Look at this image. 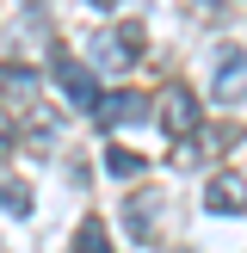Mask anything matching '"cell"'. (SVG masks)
I'll use <instances>...</instances> for the list:
<instances>
[{"instance_id": "cell-1", "label": "cell", "mask_w": 247, "mask_h": 253, "mask_svg": "<svg viewBox=\"0 0 247 253\" xmlns=\"http://www.w3.org/2000/svg\"><path fill=\"white\" fill-rule=\"evenodd\" d=\"M136 56H142V31H136V25H105V31H93V62L105 74H130Z\"/></svg>"}, {"instance_id": "cell-2", "label": "cell", "mask_w": 247, "mask_h": 253, "mask_svg": "<svg viewBox=\"0 0 247 253\" xmlns=\"http://www.w3.org/2000/svg\"><path fill=\"white\" fill-rule=\"evenodd\" d=\"M56 93L68 99L74 111H99V81H93V68L74 62L68 49H56Z\"/></svg>"}, {"instance_id": "cell-3", "label": "cell", "mask_w": 247, "mask_h": 253, "mask_svg": "<svg viewBox=\"0 0 247 253\" xmlns=\"http://www.w3.org/2000/svg\"><path fill=\"white\" fill-rule=\"evenodd\" d=\"M161 130H167L173 142H192L198 136V99L185 93V86H167V93H161Z\"/></svg>"}, {"instance_id": "cell-4", "label": "cell", "mask_w": 247, "mask_h": 253, "mask_svg": "<svg viewBox=\"0 0 247 253\" xmlns=\"http://www.w3.org/2000/svg\"><path fill=\"white\" fill-rule=\"evenodd\" d=\"M210 93H216L222 105H241V99H247V49H222V56H216Z\"/></svg>"}, {"instance_id": "cell-5", "label": "cell", "mask_w": 247, "mask_h": 253, "mask_svg": "<svg viewBox=\"0 0 247 253\" xmlns=\"http://www.w3.org/2000/svg\"><path fill=\"white\" fill-rule=\"evenodd\" d=\"M204 210H216V216L247 210V185L235 179V173H210V185H204Z\"/></svg>"}, {"instance_id": "cell-6", "label": "cell", "mask_w": 247, "mask_h": 253, "mask_svg": "<svg viewBox=\"0 0 247 253\" xmlns=\"http://www.w3.org/2000/svg\"><path fill=\"white\" fill-rule=\"evenodd\" d=\"M155 210H161V192H142V198H130V210H124V229H130V241H155Z\"/></svg>"}, {"instance_id": "cell-7", "label": "cell", "mask_w": 247, "mask_h": 253, "mask_svg": "<svg viewBox=\"0 0 247 253\" xmlns=\"http://www.w3.org/2000/svg\"><path fill=\"white\" fill-rule=\"evenodd\" d=\"M99 118H105V124H136V118H148V99H136V93H105V99H99Z\"/></svg>"}, {"instance_id": "cell-8", "label": "cell", "mask_w": 247, "mask_h": 253, "mask_svg": "<svg viewBox=\"0 0 247 253\" xmlns=\"http://www.w3.org/2000/svg\"><path fill=\"white\" fill-rule=\"evenodd\" d=\"M74 253H118L105 235V222H81V235H74Z\"/></svg>"}, {"instance_id": "cell-9", "label": "cell", "mask_w": 247, "mask_h": 253, "mask_svg": "<svg viewBox=\"0 0 247 253\" xmlns=\"http://www.w3.org/2000/svg\"><path fill=\"white\" fill-rule=\"evenodd\" d=\"M105 173H111V179H136V173H142V155H130V148H105Z\"/></svg>"}, {"instance_id": "cell-10", "label": "cell", "mask_w": 247, "mask_h": 253, "mask_svg": "<svg viewBox=\"0 0 247 253\" xmlns=\"http://www.w3.org/2000/svg\"><path fill=\"white\" fill-rule=\"evenodd\" d=\"M0 210H12V216H25V210H31V192H25V185H12L6 173H0Z\"/></svg>"}, {"instance_id": "cell-11", "label": "cell", "mask_w": 247, "mask_h": 253, "mask_svg": "<svg viewBox=\"0 0 247 253\" xmlns=\"http://www.w3.org/2000/svg\"><path fill=\"white\" fill-rule=\"evenodd\" d=\"M0 86H6L12 99H19V93L31 99V93H37V74H31V68H6V74H0Z\"/></svg>"}, {"instance_id": "cell-12", "label": "cell", "mask_w": 247, "mask_h": 253, "mask_svg": "<svg viewBox=\"0 0 247 253\" xmlns=\"http://www.w3.org/2000/svg\"><path fill=\"white\" fill-rule=\"evenodd\" d=\"M6 148H12V118L0 111V155H6Z\"/></svg>"}, {"instance_id": "cell-13", "label": "cell", "mask_w": 247, "mask_h": 253, "mask_svg": "<svg viewBox=\"0 0 247 253\" xmlns=\"http://www.w3.org/2000/svg\"><path fill=\"white\" fill-rule=\"evenodd\" d=\"M93 6H118V0H93Z\"/></svg>"}]
</instances>
